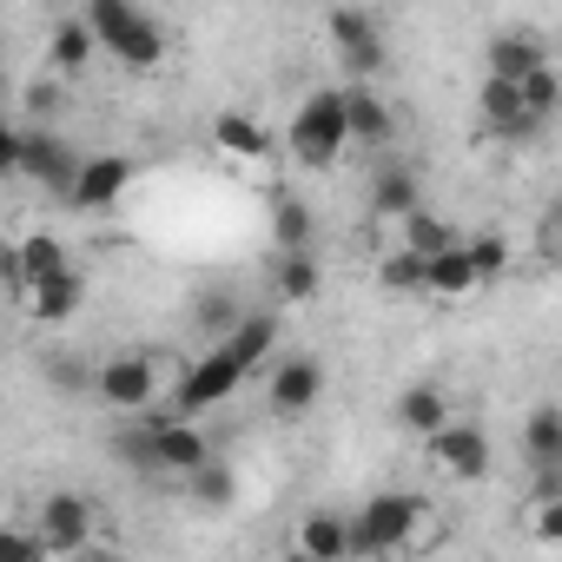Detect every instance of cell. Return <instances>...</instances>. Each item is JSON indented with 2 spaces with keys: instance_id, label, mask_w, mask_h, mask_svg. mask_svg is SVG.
Instances as JSON below:
<instances>
[{
  "instance_id": "1",
  "label": "cell",
  "mask_w": 562,
  "mask_h": 562,
  "mask_svg": "<svg viewBox=\"0 0 562 562\" xmlns=\"http://www.w3.org/2000/svg\"><path fill=\"white\" fill-rule=\"evenodd\" d=\"M87 27L100 34V54H113L120 67L133 74H153L166 60V27L153 14H139L133 0H93L87 8Z\"/></svg>"
},
{
  "instance_id": "19",
  "label": "cell",
  "mask_w": 562,
  "mask_h": 562,
  "mask_svg": "<svg viewBox=\"0 0 562 562\" xmlns=\"http://www.w3.org/2000/svg\"><path fill=\"white\" fill-rule=\"evenodd\" d=\"M345 106H351V139L371 146V153H384V146H391V106H384L371 87H351Z\"/></svg>"
},
{
  "instance_id": "17",
  "label": "cell",
  "mask_w": 562,
  "mask_h": 562,
  "mask_svg": "<svg viewBox=\"0 0 562 562\" xmlns=\"http://www.w3.org/2000/svg\"><path fill=\"white\" fill-rule=\"evenodd\" d=\"M522 457L529 470H562V404H536L522 417Z\"/></svg>"
},
{
  "instance_id": "37",
  "label": "cell",
  "mask_w": 562,
  "mask_h": 562,
  "mask_svg": "<svg viewBox=\"0 0 562 562\" xmlns=\"http://www.w3.org/2000/svg\"><path fill=\"white\" fill-rule=\"evenodd\" d=\"M555 496H562V470H536L529 476V509L536 503H555Z\"/></svg>"
},
{
  "instance_id": "29",
  "label": "cell",
  "mask_w": 562,
  "mask_h": 562,
  "mask_svg": "<svg viewBox=\"0 0 562 562\" xmlns=\"http://www.w3.org/2000/svg\"><path fill=\"white\" fill-rule=\"evenodd\" d=\"M404 245H411L417 258H443V251H457V232H450L437 212H417V218H404Z\"/></svg>"
},
{
  "instance_id": "16",
  "label": "cell",
  "mask_w": 562,
  "mask_h": 562,
  "mask_svg": "<svg viewBox=\"0 0 562 562\" xmlns=\"http://www.w3.org/2000/svg\"><path fill=\"white\" fill-rule=\"evenodd\" d=\"M397 424H404L411 437H424V443H430V437H437V430H450L457 417H450V397H443L437 384H411V391L397 397Z\"/></svg>"
},
{
  "instance_id": "6",
  "label": "cell",
  "mask_w": 562,
  "mask_h": 562,
  "mask_svg": "<svg viewBox=\"0 0 562 562\" xmlns=\"http://www.w3.org/2000/svg\"><path fill=\"white\" fill-rule=\"evenodd\" d=\"M318 397H325V364L318 358H278L265 371V404L278 417H305V411H318Z\"/></svg>"
},
{
  "instance_id": "40",
  "label": "cell",
  "mask_w": 562,
  "mask_h": 562,
  "mask_svg": "<svg viewBox=\"0 0 562 562\" xmlns=\"http://www.w3.org/2000/svg\"><path fill=\"white\" fill-rule=\"evenodd\" d=\"M67 562H100V555H67Z\"/></svg>"
},
{
  "instance_id": "28",
  "label": "cell",
  "mask_w": 562,
  "mask_h": 562,
  "mask_svg": "<svg viewBox=\"0 0 562 562\" xmlns=\"http://www.w3.org/2000/svg\"><path fill=\"white\" fill-rule=\"evenodd\" d=\"M378 278H384L391 292H430V258H417L411 245H397V251H384Z\"/></svg>"
},
{
  "instance_id": "23",
  "label": "cell",
  "mask_w": 562,
  "mask_h": 562,
  "mask_svg": "<svg viewBox=\"0 0 562 562\" xmlns=\"http://www.w3.org/2000/svg\"><path fill=\"white\" fill-rule=\"evenodd\" d=\"M225 351H232V358H238L245 371H258V364H265V358L278 351V318H265V312H251V318H245V325H238V331L225 338Z\"/></svg>"
},
{
  "instance_id": "21",
  "label": "cell",
  "mask_w": 562,
  "mask_h": 562,
  "mask_svg": "<svg viewBox=\"0 0 562 562\" xmlns=\"http://www.w3.org/2000/svg\"><path fill=\"white\" fill-rule=\"evenodd\" d=\"M47 54H54V67H60V74H80V67L100 54V34L87 27V14H80V21H54V41H47Z\"/></svg>"
},
{
  "instance_id": "36",
  "label": "cell",
  "mask_w": 562,
  "mask_h": 562,
  "mask_svg": "<svg viewBox=\"0 0 562 562\" xmlns=\"http://www.w3.org/2000/svg\"><path fill=\"white\" fill-rule=\"evenodd\" d=\"M529 529H536L549 549H562V496H555V503H536V509H529Z\"/></svg>"
},
{
  "instance_id": "3",
  "label": "cell",
  "mask_w": 562,
  "mask_h": 562,
  "mask_svg": "<svg viewBox=\"0 0 562 562\" xmlns=\"http://www.w3.org/2000/svg\"><path fill=\"white\" fill-rule=\"evenodd\" d=\"M0 166L8 172H21V179H41V186H54L60 199L74 192V179H80V153L60 139V133H34V126H8V139H0Z\"/></svg>"
},
{
  "instance_id": "2",
  "label": "cell",
  "mask_w": 562,
  "mask_h": 562,
  "mask_svg": "<svg viewBox=\"0 0 562 562\" xmlns=\"http://www.w3.org/2000/svg\"><path fill=\"white\" fill-rule=\"evenodd\" d=\"M424 522H430V503H424V496L384 490V496H371V503L351 516V555H391V549H404Z\"/></svg>"
},
{
  "instance_id": "26",
  "label": "cell",
  "mask_w": 562,
  "mask_h": 562,
  "mask_svg": "<svg viewBox=\"0 0 562 562\" xmlns=\"http://www.w3.org/2000/svg\"><path fill=\"white\" fill-rule=\"evenodd\" d=\"M476 285H483V278H476V265H470V245L430 258V292H437V299H463V292H476Z\"/></svg>"
},
{
  "instance_id": "27",
  "label": "cell",
  "mask_w": 562,
  "mask_h": 562,
  "mask_svg": "<svg viewBox=\"0 0 562 562\" xmlns=\"http://www.w3.org/2000/svg\"><path fill=\"white\" fill-rule=\"evenodd\" d=\"M80 299H87L80 271H67V278H54V285H41V292H34V318H41V325H67V318L80 312Z\"/></svg>"
},
{
  "instance_id": "22",
  "label": "cell",
  "mask_w": 562,
  "mask_h": 562,
  "mask_svg": "<svg viewBox=\"0 0 562 562\" xmlns=\"http://www.w3.org/2000/svg\"><path fill=\"white\" fill-rule=\"evenodd\" d=\"M476 113H483L496 133H529V113H522V87H509V80H483V93H476Z\"/></svg>"
},
{
  "instance_id": "12",
  "label": "cell",
  "mask_w": 562,
  "mask_h": 562,
  "mask_svg": "<svg viewBox=\"0 0 562 562\" xmlns=\"http://www.w3.org/2000/svg\"><path fill=\"white\" fill-rule=\"evenodd\" d=\"M364 205H371V218H417L424 212V186H417V172L411 166H397V159H378L371 166V192H364Z\"/></svg>"
},
{
  "instance_id": "31",
  "label": "cell",
  "mask_w": 562,
  "mask_h": 562,
  "mask_svg": "<svg viewBox=\"0 0 562 562\" xmlns=\"http://www.w3.org/2000/svg\"><path fill=\"white\" fill-rule=\"evenodd\" d=\"M555 106H562V74H555V67L529 74V80H522V113H529V126H536V120H549Z\"/></svg>"
},
{
  "instance_id": "5",
  "label": "cell",
  "mask_w": 562,
  "mask_h": 562,
  "mask_svg": "<svg viewBox=\"0 0 562 562\" xmlns=\"http://www.w3.org/2000/svg\"><path fill=\"white\" fill-rule=\"evenodd\" d=\"M251 371L225 351V345H212L199 364H186V378L172 384V404H179V417H199V411H212V404H225L238 384H245Z\"/></svg>"
},
{
  "instance_id": "30",
  "label": "cell",
  "mask_w": 562,
  "mask_h": 562,
  "mask_svg": "<svg viewBox=\"0 0 562 562\" xmlns=\"http://www.w3.org/2000/svg\"><path fill=\"white\" fill-rule=\"evenodd\" d=\"M113 457H120V463H133L139 476H159V450H153V424H126V430L113 437Z\"/></svg>"
},
{
  "instance_id": "18",
  "label": "cell",
  "mask_w": 562,
  "mask_h": 562,
  "mask_svg": "<svg viewBox=\"0 0 562 562\" xmlns=\"http://www.w3.org/2000/svg\"><path fill=\"white\" fill-rule=\"evenodd\" d=\"M14 251H21V285H34V292L74 271V265H67V245H60L54 232H27V238H21Z\"/></svg>"
},
{
  "instance_id": "10",
  "label": "cell",
  "mask_w": 562,
  "mask_h": 562,
  "mask_svg": "<svg viewBox=\"0 0 562 562\" xmlns=\"http://www.w3.org/2000/svg\"><path fill=\"white\" fill-rule=\"evenodd\" d=\"M93 391H100L113 411H146V404L159 397V364L139 358V351H126V358H113V364L93 378Z\"/></svg>"
},
{
  "instance_id": "25",
  "label": "cell",
  "mask_w": 562,
  "mask_h": 562,
  "mask_svg": "<svg viewBox=\"0 0 562 562\" xmlns=\"http://www.w3.org/2000/svg\"><path fill=\"white\" fill-rule=\"evenodd\" d=\"M325 27H331V41H338V60H358V54L384 47V41H378V21H371L364 8H338Z\"/></svg>"
},
{
  "instance_id": "8",
  "label": "cell",
  "mask_w": 562,
  "mask_h": 562,
  "mask_svg": "<svg viewBox=\"0 0 562 562\" xmlns=\"http://www.w3.org/2000/svg\"><path fill=\"white\" fill-rule=\"evenodd\" d=\"M153 424V450H159V476H199L205 463H212V443H205V430L192 424V417H146Z\"/></svg>"
},
{
  "instance_id": "38",
  "label": "cell",
  "mask_w": 562,
  "mask_h": 562,
  "mask_svg": "<svg viewBox=\"0 0 562 562\" xmlns=\"http://www.w3.org/2000/svg\"><path fill=\"white\" fill-rule=\"evenodd\" d=\"M278 562H312V555H305V549H292V555H278Z\"/></svg>"
},
{
  "instance_id": "7",
  "label": "cell",
  "mask_w": 562,
  "mask_h": 562,
  "mask_svg": "<svg viewBox=\"0 0 562 562\" xmlns=\"http://www.w3.org/2000/svg\"><path fill=\"white\" fill-rule=\"evenodd\" d=\"M41 542H47V555H87V542H93V503L87 496H74V490H54L47 503H41Z\"/></svg>"
},
{
  "instance_id": "11",
  "label": "cell",
  "mask_w": 562,
  "mask_h": 562,
  "mask_svg": "<svg viewBox=\"0 0 562 562\" xmlns=\"http://www.w3.org/2000/svg\"><path fill=\"white\" fill-rule=\"evenodd\" d=\"M126 186H133V159H126V153H93V159L80 166L67 205H74V212H106Z\"/></svg>"
},
{
  "instance_id": "20",
  "label": "cell",
  "mask_w": 562,
  "mask_h": 562,
  "mask_svg": "<svg viewBox=\"0 0 562 562\" xmlns=\"http://www.w3.org/2000/svg\"><path fill=\"white\" fill-rule=\"evenodd\" d=\"M212 146L232 153V159H265V153H271V133H265L258 120H245V113H218V120H212Z\"/></svg>"
},
{
  "instance_id": "32",
  "label": "cell",
  "mask_w": 562,
  "mask_h": 562,
  "mask_svg": "<svg viewBox=\"0 0 562 562\" xmlns=\"http://www.w3.org/2000/svg\"><path fill=\"white\" fill-rule=\"evenodd\" d=\"M192 496H199V503H212V509H225V503L238 496V476H232V470H225V463L212 457V463H205V470L192 476Z\"/></svg>"
},
{
  "instance_id": "14",
  "label": "cell",
  "mask_w": 562,
  "mask_h": 562,
  "mask_svg": "<svg viewBox=\"0 0 562 562\" xmlns=\"http://www.w3.org/2000/svg\"><path fill=\"white\" fill-rule=\"evenodd\" d=\"M292 549H305L312 562H338V555H351V516H331V509H312V516H299V536H292Z\"/></svg>"
},
{
  "instance_id": "15",
  "label": "cell",
  "mask_w": 562,
  "mask_h": 562,
  "mask_svg": "<svg viewBox=\"0 0 562 562\" xmlns=\"http://www.w3.org/2000/svg\"><path fill=\"white\" fill-rule=\"evenodd\" d=\"M271 285H278V299H285V305H312V299L325 292V265H318V251H278Z\"/></svg>"
},
{
  "instance_id": "13",
  "label": "cell",
  "mask_w": 562,
  "mask_h": 562,
  "mask_svg": "<svg viewBox=\"0 0 562 562\" xmlns=\"http://www.w3.org/2000/svg\"><path fill=\"white\" fill-rule=\"evenodd\" d=\"M483 60H490V80H509V87H522L529 74H542V67H549V54H542V41H536V34H496Z\"/></svg>"
},
{
  "instance_id": "4",
  "label": "cell",
  "mask_w": 562,
  "mask_h": 562,
  "mask_svg": "<svg viewBox=\"0 0 562 562\" xmlns=\"http://www.w3.org/2000/svg\"><path fill=\"white\" fill-rule=\"evenodd\" d=\"M345 146H351V106L338 87H318L292 120V153H299V166H331Z\"/></svg>"
},
{
  "instance_id": "35",
  "label": "cell",
  "mask_w": 562,
  "mask_h": 562,
  "mask_svg": "<svg viewBox=\"0 0 562 562\" xmlns=\"http://www.w3.org/2000/svg\"><path fill=\"white\" fill-rule=\"evenodd\" d=\"M0 562H47L41 529H8V536H0Z\"/></svg>"
},
{
  "instance_id": "34",
  "label": "cell",
  "mask_w": 562,
  "mask_h": 562,
  "mask_svg": "<svg viewBox=\"0 0 562 562\" xmlns=\"http://www.w3.org/2000/svg\"><path fill=\"white\" fill-rule=\"evenodd\" d=\"M199 325H205V331H212V338L225 345V338H232V331H238L245 318H238V305H232V299L218 292V299H199Z\"/></svg>"
},
{
  "instance_id": "33",
  "label": "cell",
  "mask_w": 562,
  "mask_h": 562,
  "mask_svg": "<svg viewBox=\"0 0 562 562\" xmlns=\"http://www.w3.org/2000/svg\"><path fill=\"white\" fill-rule=\"evenodd\" d=\"M470 265H476V278L490 285V278H503V271H509V245H503L496 232H483V238H470Z\"/></svg>"
},
{
  "instance_id": "9",
  "label": "cell",
  "mask_w": 562,
  "mask_h": 562,
  "mask_svg": "<svg viewBox=\"0 0 562 562\" xmlns=\"http://www.w3.org/2000/svg\"><path fill=\"white\" fill-rule=\"evenodd\" d=\"M430 463L443 470V476H457V483H483L490 476V437H483V424H450V430H437L430 437Z\"/></svg>"
},
{
  "instance_id": "39",
  "label": "cell",
  "mask_w": 562,
  "mask_h": 562,
  "mask_svg": "<svg viewBox=\"0 0 562 562\" xmlns=\"http://www.w3.org/2000/svg\"><path fill=\"white\" fill-rule=\"evenodd\" d=\"M555 251H562V212H555Z\"/></svg>"
},
{
  "instance_id": "24",
  "label": "cell",
  "mask_w": 562,
  "mask_h": 562,
  "mask_svg": "<svg viewBox=\"0 0 562 562\" xmlns=\"http://www.w3.org/2000/svg\"><path fill=\"white\" fill-rule=\"evenodd\" d=\"M271 238H278V251H312V238H318L312 205H305V199H278V212H271Z\"/></svg>"
}]
</instances>
